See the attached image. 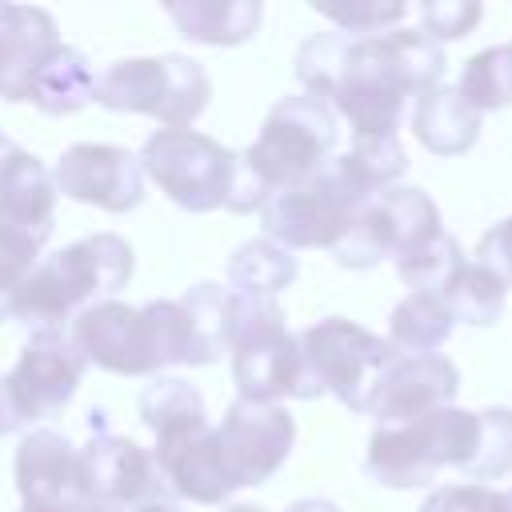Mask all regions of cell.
Returning a JSON list of instances; mask_svg holds the SVG:
<instances>
[{
    "mask_svg": "<svg viewBox=\"0 0 512 512\" xmlns=\"http://www.w3.org/2000/svg\"><path fill=\"white\" fill-rule=\"evenodd\" d=\"M444 48L420 28L380 36L316 32L296 52V80L340 112L356 136H396L408 96L444 84Z\"/></svg>",
    "mask_w": 512,
    "mask_h": 512,
    "instance_id": "obj_1",
    "label": "cell"
},
{
    "mask_svg": "<svg viewBox=\"0 0 512 512\" xmlns=\"http://www.w3.org/2000/svg\"><path fill=\"white\" fill-rule=\"evenodd\" d=\"M336 112L312 92L284 96L268 108L260 136L236 152V188L228 212L264 208L268 196L316 176L336 148Z\"/></svg>",
    "mask_w": 512,
    "mask_h": 512,
    "instance_id": "obj_2",
    "label": "cell"
},
{
    "mask_svg": "<svg viewBox=\"0 0 512 512\" xmlns=\"http://www.w3.org/2000/svg\"><path fill=\"white\" fill-rule=\"evenodd\" d=\"M68 332L88 364L116 376H156L172 364H200L196 332L180 300H152L144 308L100 300L80 312Z\"/></svg>",
    "mask_w": 512,
    "mask_h": 512,
    "instance_id": "obj_3",
    "label": "cell"
},
{
    "mask_svg": "<svg viewBox=\"0 0 512 512\" xmlns=\"http://www.w3.org/2000/svg\"><path fill=\"white\" fill-rule=\"evenodd\" d=\"M132 244L116 232L84 236L36 264L28 276L16 320L32 332H68L80 312L120 292L132 276Z\"/></svg>",
    "mask_w": 512,
    "mask_h": 512,
    "instance_id": "obj_4",
    "label": "cell"
},
{
    "mask_svg": "<svg viewBox=\"0 0 512 512\" xmlns=\"http://www.w3.org/2000/svg\"><path fill=\"white\" fill-rule=\"evenodd\" d=\"M380 192L352 168L348 156H332L316 176L296 188L268 196L260 208V224L268 240L280 248H328L348 232V224L376 200Z\"/></svg>",
    "mask_w": 512,
    "mask_h": 512,
    "instance_id": "obj_5",
    "label": "cell"
},
{
    "mask_svg": "<svg viewBox=\"0 0 512 512\" xmlns=\"http://www.w3.org/2000/svg\"><path fill=\"white\" fill-rule=\"evenodd\" d=\"M296 340H300V400H316L328 392L360 416H368L380 376L400 356L384 336L344 316H328L296 332Z\"/></svg>",
    "mask_w": 512,
    "mask_h": 512,
    "instance_id": "obj_6",
    "label": "cell"
},
{
    "mask_svg": "<svg viewBox=\"0 0 512 512\" xmlns=\"http://www.w3.org/2000/svg\"><path fill=\"white\" fill-rule=\"evenodd\" d=\"M476 448V412L436 408L404 424H380L368 440L364 468L384 488H424L440 468H464Z\"/></svg>",
    "mask_w": 512,
    "mask_h": 512,
    "instance_id": "obj_7",
    "label": "cell"
},
{
    "mask_svg": "<svg viewBox=\"0 0 512 512\" xmlns=\"http://www.w3.org/2000/svg\"><path fill=\"white\" fill-rule=\"evenodd\" d=\"M212 96V80L204 64L192 56L168 52V56H136L116 60L96 76L92 100L108 112H136L160 120V128H188Z\"/></svg>",
    "mask_w": 512,
    "mask_h": 512,
    "instance_id": "obj_8",
    "label": "cell"
},
{
    "mask_svg": "<svg viewBox=\"0 0 512 512\" xmlns=\"http://www.w3.org/2000/svg\"><path fill=\"white\" fill-rule=\"evenodd\" d=\"M228 352L240 400H300V340L288 332L276 300H248L228 292Z\"/></svg>",
    "mask_w": 512,
    "mask_h": 512,
    "instance_id": "obj_9",
    "label": "cell"
},
{
    "mask_svg": "<svg viewBox=\"0 0 512 512\" xmlns=\"http://www.w3.org/2000/svg\"><path fill=\"white\" fill-rule=\"evenodd\" d=\"M144 176L184 212L228 208L236 188V152L192 128H160L140 148Z\"/></svg>",
    "mask_w": 512,
    "mask_h": 512,
    "instance_id": "obj_10",
    "label": "cell"
},
{
    "mask_svg": "<svg viewBox=\"0 0 512 512\" xmlns=\"http://www.w3.org/2000/svg\"><path fill=\"white\" fill-rule=\"evenodd\" d=\"M88 360L76 348L72 332H32L12 364V372L4 376V400L8 412L16 420V432L24 424L48 420L60 408H68V400L80 388Z\"/></svg>",
    "mask_w": 512,
    "mask_h": 512,
    "instance_id": "obj_11",
    "label": "cell"
},
{
    "mask_svg": "<svg viewBox=\"0 0 512 512\" xmlns=\"http://www.w3.org/2000/svg\"><path fill=\"white\" fill-rule=\"evenodd\" d=\"M224 468L236 488L272 480L296 444V420L280 404H256V400H232L220 428H216Z\"/></svg>",
    "mask_w": 512,
    "mask_h": 512,
    "instance_id": "obj_12",
    "label": "cell"
},
{
    "mask_svg": "<svg viewBox=\"0 0 512 512\" xmlns=\"http://www.w3.org/2000/svg\"><path fill=\"white\" fill-rule=\"evenodd\" d=\"M92 440L80 448V468H84V484L88 496L100 512H128L136 504L160 500L164 480L160 468L152 460V452H144L136 440L116 436L104 428V412L92 408Z\"/></svg>",
    "mask_w": 512,
    "mask_h": 512,
    "instance_id": "obj_13",
    "label": "cell"
},
{
    "mask_svg": "<svg viewBox=\"0 0 512 512\" xmlns=\"http://www.w3.org/2000/svg\"><path fill=\"white\" fill-rule=\"evenodd\" d=\"M16 492L24 500L20 512H100L84 484L80 448L52 428H36L20 440Z\"/></svg>",
    "mask_w": 512,
    "mask_h": 512,
    "instance_id": "obj_14",
    "label": "cell"
},
{
    "mask_svg": "<svg viewBox=\"0 0 512 512\" xmlns=\"http://www.w3.org/2000/svg\"><path fill=\"white\" fill-rule=\"evenodd\" d=\"M52 180L68 200L96 204L104 212H132L144 200L140 156L116 144H72L56 160Z\"/></svg>",
    "mask_w": 512,
    "mask_h": 512,
    "instance_id": "obj_15",
    "label": "cell"
},
{
    "mask_svg": "<svg viewBox=\"0 0 512 512\" xmlns=\"http://www.w3.org/2000/svg\"><path fill=\"white\" fill-rule=\"evenodd\" d=\"M160 480L168 492H176L180 500L192 504H224L236 484L224 468V452L216 440V428L204 424H184L172 428L164 436H156V452H152Z\"/></svg>",
    "mask_w": 512,
    "mask_h": 512,
    "instance_id": "obj_16",
    "label": "cell"
},
{
    "mask_svg": "<svg viewBox=\"0 0 512 512\" xmlns=\"http://www.w3.org/2000/svg\"><path fill=\"white\" fill-rule=\"evenodd\" d=\"M460 392V372L448 356H396L388 372L376 384V396L368 404V416L380 424H404L416 416H428L436 408H448Z\"/></svg>",
    "mask_w": 512,
    "mask_h": 512,
    "instance_id": "obj_17",
    "label": "cell"
},
{
    "mask_svg": "<svg viewBox=\"0 0 512 512\" xmlns=\"http://www.w3.org/2000/svg\"><path fill=\"white\" fill-rule=\"evenodd\" d=\"M60 48V32L52 12L32 4H4L0 0V96L28 100L40 64Z\"/></svg>",
    "mask_w": 512,
    "mask_h": 512,
    "instance_id": "obj_18",
    "label": "cell"
},
{
    "mask_svg": "<svg viewBox=\"0 0 512 512\" xmlns=\"http://www.w3.org/2000/svg\"><path fill=\"white\" fill-rule=\"evenodd\" d=\"M56 196L52 172L32 152L12 144L0 160V228L24 232L44 248L56 220Z\"/></svg>",
    "mask_w": 512,
    "mask_h": 512,
    "instance_id": "obj_19",
    "label": "cell"
},
{
    "mask_svg": "<svg viewBox=\"0 0 512 512\" xmlns=\"http://www.w3.org/2000/svg\"><path fill=\"white\" fill-rule=\"evenodd\" d=\"M412 132L432 156H460L480 136V112L460 96V88L436 84L424 96H416Z\"/></svg>",
    "mask_w": 512,
    "mask_h": 512,
    "instance_id": "obj_20",
    "label": "cell"
},
{
    "mask_svg": "<svg viewBox=\"0 0 512 512\" xmlns=\"http://www.w3.org/2000/svg\"><path fill=\"white\" fill-rule=\"evenodd\" d=\"M164 12L172 16L184 40L212 44V48H232L252 40L264 16L260 0H172L164 4Z\"/></svg>",
    "mask_w": 512,
    "mask_h": 512,
    "instance_id": "obj_21",
    "label": "cell"
},
{
    "mask_svg": "<svg viewBox=\"0 0 512 512\" xmlns=\"http://www.w3.org/2000/svg\"><path fill=\"white\" fill-rule=\"evenodd\" d=\"M456 320L440 292H408L388 316V344L400 356H432L448 344Z\"/></svg>",
    "mask_w": 512,
    "mask_h": 512,
    "instance_id": "obj_22",
    "label": "cell"
},
{
    "mask_svg": "<svg viewBox=\"0 0 512 512\" xmlns=\"http://www.w3.org/2000/svg\"><path fill=\"white\" fill-rule=\"evenodd\" d=\"M96 92V76L88 68V56L80 48L60 44L36 72L28 100L48 116H72L80 112Z\"/></svg>",
    "mask_w": 512,
    "mask_h": 512,
    "instance_id": "obj_23",
    "label": "cell"
},
{
    "mask_svg": "<svg viewBox=\"0 0 512 512\" xmlns=\"http://www.w3.org/2000/svg\"><path fill=\"white\" fill-rule=\"evenodd\" d=\"M296 272H300L296 256L276 240H248L228 260L232 296H248V300H276L296 280Z\"/></svg>",
    "mask_w": 512,
    "mask_h": 512,
    "instance_id": "obj_24",
    "label": "cell"
},
{
    "mask_svg": "<svg viewBox=\"0 0 512 512\" xmlns=\"http://www.w3.org/2000/svg\"><path fill=\"white\" fill-rule=\"evenodd\" d=\"M448 312L456 324H472V328H492L500 316H504V300H508V284L488 272L484 264L476 260H464L452 280L440 288Z\"/></svg>",
    "mask_w": 512,
    "mask_h": 512,
    "instance_id": "obj_25",
    "label": "cell"
},
{
    "mask_svg": "<svg viewBox=\"0 0 512 512\" xmlns=\"http://www.w3.org/2000/svg\"><path fill=\"white\" fill-rule=\"evenodd\" d=\"M376 208H380L388 240H392V260H400L404 252H412L416 244H424L440 232V208L432 204V196L424 188L392 184L376 196Z\"/></svg>",
    "mask_w": 512,
    "mask_h": 512,
    "instance_id": "obj_26",
    "label": "cell"
},
{
    "mask_svg": "<svg viewBox=\"0 0 512 512\" xmlns=\"http://www.w3.org/2000/svg\"><path fill=\"white\" fill-rule=\"evenodd\" d=\"M140 420L156 436H164V432L184 428V424H204L208 412H204V396L196 384H188L180 376H156L140 392Z\"/></svg>",
    "mask_w": 512,
    "mask_h": 512,
    "instance_id": "obj_27",
    "label": "cell"
},
{
    "mask_svg": "<svg viewBox=\"0 0 512 512\" xmlns=\"http://www.w3.org/2000/svg\"><path fill=\"white\" fill-rule=\"evenodd\" d=\"M472 484L500 480L512 472V408H484L476 412V448L460 468Z\"/></svg>",
    "mask_w": 512,
    "mask_h": 512,
    "instance_id": "obj_28",
    "label": "cell"
},
{
    "mask_svg": "<svg viewBox=\"0 0 512 512\" xmlns=\"http://www.w3.org/2000/svg\"><path fill=\"white\" fill-rule=\"evenodd\" d=\"M460 264H464V252H460L456 236H448V232L440 228L432 240L416 244L412 252H404V256L396 260V276H400L412 292H440V288L452 280V272H456Z\"/></svg>",
    "mask_w": 512,
    "mask_h": 512,
    "instance_id": "obj_29",
    "label": "cell"
},
{
    "mask_svg": "<svg viewBox=\"0 0 512 512\" xmlns=\"http://www.w3.org/2000/svg\"><path fill=\"white\" fill-rule=\"evenodd\" d=\"M332 256L336 264L344 268H376L384 256H392V240H388V228H384V216L376 208V200L348 224V232L332 244Z\"/></svg>",
    "mask_w": 512,
    "mask_h": 512,
    "instance_id": "obj_30",
    "label": "cell"
},
{
    "mask_svg": "<svg viewBox=\"0 0 512 512\" xmlns=\"http://www.w3.org/2000/svg\"><path fill=\"white\" fill-rule=\"evenodd\" d=\"M40 256V244L28 240L24 232H12V228H0V324L16 320V304H20V292L28 284V276L36 272V260Z\"/></svg>",
    "mask_w": 512,
    "mask_h": 512,
    "instance_id": "obj_31",
    "label": "cell"
},
{
    "mask_svg": "<svg viewBox=\"0 0 512 512\" xmlns=\"http://www.w3.org/2000/svg\"><path fill=\"white\" fill-rule=\"evenodd\" d=\"M352 160V168L376 188H392L404 172H408V156H404V144L396 136H356L352 148L344 152Z\"/></svg>",
    "mask_w": 512,
    "mask_h": 512,
    "instance_id": "obj_32",
    "label": "cell"
},
{
    "mask_svg": "<svg viewBox=\"0 0 512 512\" xmlns=\"http://www.w3.org/2000/svg\"><path fill=\"white\" fill-rule=\"evenodd\" d=\"M340 32L348 36H380L404 20V0H352V4H316Z\"/></svg>",
    "mask_w": 512,
    "mask_h": 512,
    "instance_id": "obj_33",
    "label": "cell"
},
{
    "mask_svg": "<svg viewBox=\"0 0 512 512\" xmlns=\"http://www.w3.org/2000/svg\"><path fill=\"white\" fill-rule=\"evenodd\" d=\"M484 8L476 0H424L420 4V32L428 40H460L480 24Z\"/></svg>",
    "mask_w": 512,
    "mask_h": 512,
    "instance_id": "obj_34",
    "label": "cell"
},
{
    "mask_svg": "<svg viewBox=\"0 0 512 512\" xmlns=\"http://www.w3.org/2000/svg\"><path fill=\"white\" fill-rule=\"evenodd\" d=\"M420 512H508V492L488 484H440L428 492Z\"/></svg>",
    "mask_w": 512,
    "mask_h": 512,
    "instance_id": "obj_35",
    "label": "cell"
},
{
    "mask_svg": "<svg viewBox=\"0 0 512 512\" xmlns=\"http://www.w3.org/2000/svg\"><path fill=\"white\" fill-rule=\"evenodd\" d=\"M476 264H484L488 272H496L504 284H512V216L492 224L480 244H476Z\"/></svg>",
    "mask_w": 512,
    "mask_h": 512,
    "instance_id": "obj_36",
    "label": "cell"
},
{
    "mask_svg": "<svg viewBox=\"0 0 512 512\" xmlns=\"http://www.w3.org/2000/svg\"><path fill=\"white\" fill-rule=\"evenodd\" d=\"M284 512H340L332 500H320V496H304V500H292Z\"/></svg>",
    "mask_w": 512,
    "mask_h": 512,
    "instance_id": "obj_37",
    "label": "cell"
},
{
    "mask_svg": "<svg viewBox=\"0 0 512 512\" xmlns=\"http://www.w3.org/2000/svg\"><path fill=\"white\" fill-rule=\"evenodd\" d=\"M496 56H500V80H504V96L512 104V44H496Z\"/></svg>",
    "mask_w": 512,
    "mask_h": 512,
    "instance_id": "obj_38",
    "label": "cell"
},
{
    "mask_svg": "<svg viewBox=\"0 0 512 512\" xmlns=\"http://www.w3.org/2000/svg\"><path fill=\"white\" fill-rule=\"evenodd\" d=\"M8 432H16V420H12V412H8V400H4V376H0V436H8Z\"/></svg>",
    "mask_w": 512,
    "mask_h": 512,
    "instance_id": "obj_39",
    "label": "cell"
},
{
    "mask_svg": "<svg viewBox=\"0 0 512 512\" xmlns=\"http://www.w3.org/2000/svg\"><path fill=\"white\" fill-rule=\"evenodd\" d=\"M128 512H184V508H176L172 500H148V504H136V508H128Z\"/></svg>",
    "mask_w": 512,
    "mask_h": 512,
    "instance_id": "obj_40",
    "label": "cell"
},
{
    "mask_svg": "<svg viewBox=\"0 0 512 512\" xmlns=\"http://www.w3.org/2000/svg\"><path fill=\"white\" fill-rule=\"evenodd\" d=\"M224 512H268V508H260V504H228Z\"/></svg>",
    "mask_w": 512,
    "mask_h": 512,
    "instance_id": "obj_41",
    "label": "cell"
},
{
    "mask_svg": "<svg viewBox=\"0 0 512 512\" xmlns=\"http://www.w3.org/2000/svg\"><path fill=\"white\" fill-rule=\"evenodd\" d=\"M8 148H12V140H8L4 132H0V160H4V152H8Z\"/></svg>",
    "mask_w": 512,
    "mask_h": 512,
    "instance_id": "obj_42",
    "label": "cell"
},
{
    "mask_svg": "<svg viewBox=\"0 0 512 512\" xmlns=\"http://www.w3.org/2000/svg\"><path fill=\"white\" fill-rule=\"evenodd\" d=\"M508 512H512V492H508Z\"/></svg>",
    "mask_w": 512,
    "mask_h": 512,
    "instance_id": "obj_43",
    "label": "cell"
}]
</instances>
